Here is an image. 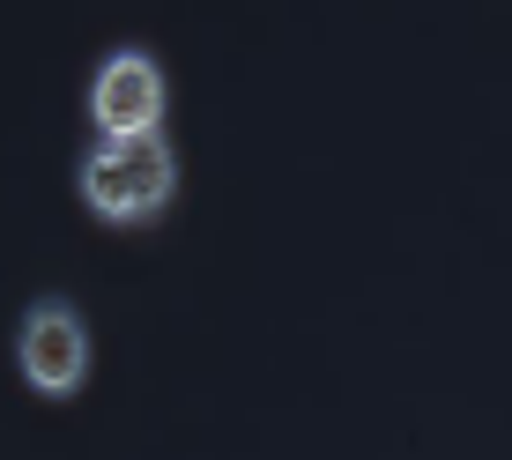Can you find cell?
Masks as SVG:
<instances>
[{"label": "cell", "instance_id": "obj_1", "mask_svg": "<svg viewBox=\"0 0 512 460\" xmlns=\"http://www.w3.org/2000/svg\"><path fill=\"white\" fill-rule=\"evenodd\" d=\"M82 201L97 208L104 223H141L171 201L179 186V149L164 141V127H127V134H97L82 149V171H75Z\"/></svg>", "mask_w": 512, "mask_h": 460}, {"label": "cell", "instance_id": "obj_2", "mask_svg": "<svg viewBox=\"0 0 512 460\" xmlns=\"http://www.w3.org/2000/svg\"><path fill=\"white\" fill-rule=\"evenodd\" d=\"M15 364H23V379L38 394H52V401L75 394L90 379V327H82V312L67 297H38L15 320Z\"/></svg>", "mask_w": 512, "mask_h": 460}, {"label": "cell", "instance_id": "obj_3", "mask_svg": "<svg viewBox=\"0 0 512 460\" xmlns=\"http://www.w3.org/2000/svg\"><path fill=\"white\" fill-rule=\"evenodd\" d=\"M90 119H97V134L164 127V60L141 52V45L104 52L97 75H90Z\"/></svg>", "mask_w": 512, "mask_h": 460}]
</instances>
